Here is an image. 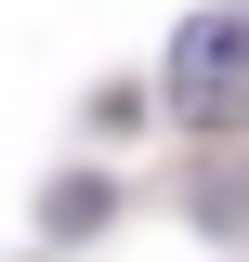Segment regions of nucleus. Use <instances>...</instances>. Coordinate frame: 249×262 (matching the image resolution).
Listing matches in <instances>:
<instances>
[{
    "label": "nucleus",
    "instance_id": "f257e3e1",
    "mask_svg": "<svg viewBox=\"0 0 249 262\" xmlns=\"http://www.w3.org/2000/svg\"><path fill=\"white\" fill-rule=\"evenodd\" d=\"M171 118L184 131H236L249 118V13H197L184 39H171Z\"/></svg>",
    "mask_w": 249,
    "mask_h": 262
}]
</instances>
